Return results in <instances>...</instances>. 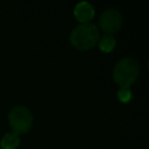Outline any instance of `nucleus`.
Segmentation results:
<instances>
[{
	"label": "nucleus",
	"mask_w": 149,
	"mask_h": 149,
	"mask_svg": "<svg viewBox=\"0 0 149 149\" xmlns=\"http://www.w3.org/2000/svg\"><path fill=\"white\" fill-rule=\"evenodd\" d=\"M8 123L15 134L28 133L33 126V114L24 106H15L8 114Z\"/></svg>",
	"instance_id": "7ed1b4c3"
},
{
	"label": "nucleus",
	"mask_w": 149,
	"mask_h": 149,
	"mask_svg": "<svg viewBox=\"0 0 149 149\" xmlns=\"http://www.w3.org/2000/svg\"><path fill=\"white\" fill-rule=\"evenodd\" d=\"M19 146H20V137L17 134L13 132L6 133L0 141L1 149H16Z\"/></svg>",
	"instance_id": "423d86ee"
},
{
	"label": "nucleus",
	"mask_w": 149,
	"mask_h": 149,
	"mask_svg": "<svg viewBox=\"0 0 149 149\" xmlns=\"http://www.w3.org/2000/svg\"><path fill=\"white\" fill-rule=\"evenodd\" d=\"M73 15L80 23H90L94 16V7L87 1H80L74 6Z\"/></svg>",
	"instance_id": "39448f33"
},
{
	"label": "nucleus",
	"mask_w": 149,
	"mask_h": 149,
	"mask_svg": "<svg viewBox=\"0 0 149 149\" xmlns=\"http://www.w3.org/2000/svg\"><path fill=\"white\" fill-rule=\"evenodd\" d=\"M116 45V40L113 35H102L99 37V41H98V47L99 49L102 51V52H111L112 50H114Z\"/></svg>",
	"instance_id": "0eeeda50"
},
{
	"label": "nucleus",
	"mask_w": 149,
	"mask_h": 149,
	"mask_svg": "<svg viewBox=\"0 0 149 149\" xmlns=\"http://www.w3.org/2000/svg\"><path fill=\"white\" fill-rule=\"evenodd\" d=\"M99 26L107 35L118 33L122 26V14L115 8H107L100 15Z\"/></svg>",
	"instance_id": "20e7f679"
},
{
	"label": "nucleus",
	"mask_w": 149,
	"mask_h": 149,
	"mask_svg": "<svg viewBox=\"0 0 149 149\" xmlns=\"http://www.w3.org/2000/svg\"><path fill=\"white\" fill-rule=\"evenodd\" d=\"M116 97H118V99L121 101V102H123V104H127V102H129L130 100H132V98H133V94H132V91L129 90V88H119L118 90V92H116Z\"/></svg>",
	"instance_id": "6e6552de"
},
{
	"label": "nucleus",
	"mask_w": 149,
	"mask_h": 149,
	"mask_svg": "<svg viewBox=\"0 0 149 149\" xmlns=\"http://www.w3.org/2000/svg\"><path fill=\"white\" fill-rule=\"evenodd\" d=\"M99 28L94 23H80L70 33V42L78 50H90L98 44Z\"/></svg>",
	"instance_id": "f257e3e1"
},
{
	"label": "nucleus",
	"mask_w": 149,
	"mask_h": 149,
	"mask_svg": "<svg viewBox=\"0 0 149 149\" xmlns=\"http://www.w3.org/2000/svg\"><path fill=\"white\" fill-rule=\"evenodd\" d=\"M140 74L139 62L132 57L120 59L113 69V79L121 88H129Z\"/></svg>",
	"instance_id": "f03ea898"
}]
</instances>
